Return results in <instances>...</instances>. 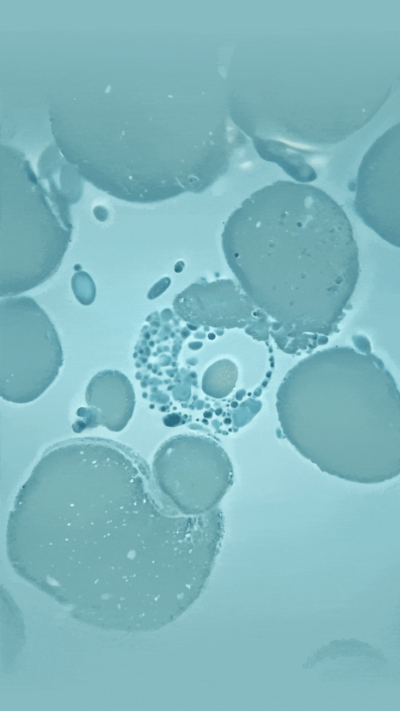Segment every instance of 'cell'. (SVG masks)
<instances>
[{"label": "cell", "mask_w": 400, "mask_h": 711, "mask_svg": "<svg viewBox=\"0 0 400 711\" xmlns=\"http://www.w3.org/2000/svg\"><path fill=\"white\" fill-rule=\"evenodd\" d=\"M230 222L233 269L254 297L353 288L360 265L351 224L321 189L278 181L246 199Z\"/></svg>", "instance_id": "1"}, {"label": "cell", "mask_w": 400, "mask_h": 711, "mask_svg": "<svg viewBox=\"0 0 400 711\" xmlns=\"http://www.w3.org/2000/svg\"><path fill=\"white\" fill-rule=\"evenodd\" d=\"M63 363L61 343L49 317L31 297L0 303V391L18 404L38 398Z\"/></svg>", "instance_id": "2"}, {"label": "cell", "mask_w": 400, "mask_h": 711, "mask_svg": "<svg viewBox=\"0 0 400 711\" xmlns=\"http://www.w3.org/2000/svg\"><path fill=\"white\" fill-rule=\"evenodd\" d=\"M163 445L154 464L163 492L187 515L212 508L232 481L227 454L216 441L202 436L179 435Z\"/></svg>", "instance_id": "3"}, {"label": "cell", "mask_w": 400, "mask_h": 711, "mask_svg": "<svg viewBox=\"0 0 400 711\" xmlns=\"http://www.w3.org/2000/svg\"><path fill=\"white\" fill-rule=\"evenodd\" d=\"M399 159L377 148L363 158L356 177L354 209L367 226L399 247Z\"/></svg>", "instance_id": "4"}, {"label": "cell", "mask_w": 400, "mask_h": 711, "mask_svg": "<svg viewBox=\"0 0 400 711\" xmlns=\"http://www.w3.org/2000/svg\"><path fill=\"white\" fill-rule=\"evenodd\" d=\"M241 295L232 283L193 284L177 295L173 305L184 320L214 327H241L244 318Z\"/></svg>", "instance_id": "5"}, {"label": "cell", "mask_w": 400, "mask_h": 711, "mask_svg": "<svg viewBox=\"0 0 400 711\" xmlns=\"http://www.w3.org/2000/svg\"><path fill=\"white\" fill-rule=\"evenodd\" d=\"M85 398L88 407L97 409L99 424L115 432L127 425L136 403L129 379L122 373L111 369L99 371L92 377Z\"/></svg>", "instance_id": "6"}, {"label": "cell", "mask_w": 400, "mask_h": 711, "mask_svg": "<svg viewBox=\"0 0 400 711\" xmlns=\"http://www.w3.org/2000/svg\"><path fill=\"white\" fill-rule=\"evenodd\" d=\"M237 368L230 360H219L205 372L202 381L204 393L215 398L227 396L235 386Z\"/></svg>", "instance_id": "7"}, {"label": "cell", "mask_w": 400, "mask_h": 711, "mask_svg": "<svg viewBox=\"0 0 400 711\" xmlns=\"http://www.w3.org/2000/svg\"><path fill=\"white\" fill-rule=\"evenodd\" d=\"M71 286L76 299L83 305H90L96 296L95 284L86 272H76L72 277Z\"/></svg>", "instance_id": "8"}, {"label": "cell", "mask_w": 400, "mask_h": 711, "mask_svg": "<svg viewBox=\"0 0 400 711\" xmlns=\"http://www.w3.org/2000/svg\"><path fill=\"white\" fill-rule=\"evenodd\" d=\"M170 284V279L168 277H165L157 284H155L147 293V297L149 300H153L160 295L166 289L168 288Z\"/></svg>", "instance_id": "9"}, {"label": "cell", "mask_w": 400, "mask_h": 711, "mask_svg": "<svg viewBox=\"0 0 400 711\" xmlns=\"http://www.w3.org/2000/svg\"><path fill=\"white\" fill-rule=\"evenodd\" d=\"M94 214L95 216L99 214L100 217L99 220L101 221L105 220L108 215L107 211L104 207L99 206L95 207L94 209Z\"/></svg>", "instance_id": "10"}]
</instances>
